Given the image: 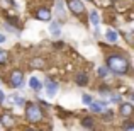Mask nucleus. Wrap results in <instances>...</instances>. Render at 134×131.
Returning a JSON list of instances; mask_svg holds the SVG:
<instances>
[{
	"mask_svg": "<svg viewBox=\"0 0 134 131\" xmlns=\"http://www.w3.org/2000/svg\"><path fill=\"white\" fill-rule=\"evenodd\" d=\"M107 68L110 72H114L115 75H124L129 72V61L127 58L121 55H110L107 56Z\"/></svg>",
	"mask_w": 134,
	"mask_h": 131,
	"instance_id": "nucleus-1",
	"label": "nucleus"
},
{
	"mask_svg": "<svg viewBox=\"0 0 134 131\" xmlns=\"http://www.w3.org/2000/svg\"><path fill=\"white\" fill-rule=\"evenodd\" d=\"M26 118L31 123H39L43 119V111L39 109V106L36 104H27L26 107Z\"/></svg>",
	"mask_w": 134,
	"mask_h": 131,
	"instance_id": "nucleus-2",
	"label": "nucleus"
},
{
	"mask_svg": "<svg viewBox=\"0 0 134 131\" xmlns=\"http://www.w3.org/2000/svg\"><path fill=\"white\" fill-rule=\"evenodd\" d=\"M68 7H70V10H71L75 15H82L83 10H85L82 0H70V2H68Z\"/></svg>",
	"mask_w": 134,
	"mask_h": 131,
	"instance_id": "nucleus-3",
	"label": "nucleus"
},
{
	"mask_svg": "<svg viewBox=\"0 0 134 131\" xmlns=\"http://www.w3.org/2000/svg\"><path fill=\"white\" fill-rule=\"evenodd\" d=\"M22 80H24V75L20 70H14L12 75H10V87H20L22 85Z\"/></svg>",
	"mask_w": 134,
	"mask_h": 131,
	"instance_id": "nucleus-4",
	"label": "nucleus"
},
{
	"mask_svg": "<svg viewBox=\"0 0 134 131\" xmlns=\"http://www.w3.org/2000/svg\"><path fill=\"white\" fill-rule=\"evenodd\" d=\"M44 87H46V94H48L49 97H53V95L58 92V83L53 82V80H46V82H44Z\"/></svg>",
	"mask_w": 134,
	"mask_h": 131,
	"instance_id": "nucleus-5",
	"label": "nucleus"
},
{
	"mask_svg": "<svg viewBox=\"0 0 134 131\" xmlns=\"http://www.w3.org/2000/svg\"><path fill=\"white\" fill-rule=\"evenodd\" d=\"M36 17L39 20H49V19H51V10L46 9V7H41V9H37Z\"/></svg>",
	"mask_w": 134,
	"mask_h": 131,
	"instance_id": "nucleus-6",
	"label": "nucleus"
},
{
	"mask_svg": "<svg viewBox=\"0 0 134 131\" xmlns=\"http://www.w3.org/2000/svg\"><path fill=\"white\" fill-rule=\"evenodd\" d=\"M131 112H132V104H131V102H124V104H121V116L129 118Z\"/></svg>",
	"mask_w": 134,
	"mask_h": 131,
	"instance_id": "nucleus-7",
	"label": "nucleus"
},
{
	"mask_svg": "<svg viewBox=\"0 0 134 131\" xmlns=\"http://www.w3.org/2000/svg\"><path fill=\"white\" fill-rule=\"evenodd\" d=\"M104 107H105L104 102H95V101L90 102V111L92 112H104Z\"/></svg>",
	"mask_w": 134,
	"mask_h": 131,
	"instance_id": "nucleus-8",
	"label": "nucleus"
},
{
	"mask_svg": "<svg viewBox=\"0 0 134 131\" xmlns=\"http://www.w3.org/2000/svg\"><path fill=\"white\" fill-rule=\"evenodd\" d=\"M76 83H78V85H82V87H85L87 83H88V77H87V73L80 72L78 75H76Z\"/></svg>",
	"mask_w": 134,
	"mask_h": 131,
	"instance_id": "nucleus-9",
	"label": "nucleus"
},
{
	"mask_svg": "<svg viewBox=\"0 0 134 131\" xmlns=\"http://www.w3.org/2000/svg\"><path fill=\"white\" fill-rule=\"evenodd\" d=\"M90 22H92V26L93 27H97L98 26V22H100V17H98V12L97 10H90Z\"/></svg>",
	"mask_w": 134,
	"mask_h": 131,
	"instance_id": "nucleus-10",
	"label": "nucleus"
},
{
	"mask_svg": "<svg viewBox=\"0 0 134 131\" xmlns=\"http://www.w3.org/2000/svg\"><path fill=\"white\" fill-rule=\"evenodd\" d=\"M29 85L32 90H36V92H39L41 88H43V85H41V82H39V78H36V77H32V78L29 80Z\"/></svg>",
	"mask_w": 134,
	"mask_h": 131,
	"instance_id": "nucleus-11",
	"label": "nucleus"
},
{
	"mask_svg": "<svg viewBox=\"0 0 134 131\" xmlns=\"http://www.w3.org/2000/svg\"><path fill=\"white\" fill-rule=\"evenodd\" d=\"M49 33H51L54 38H58L59 34H61V27H59V24L58 22H53L51 26H49Z\"/></svg>",
	"mask_w": 134,
	"mask_h": 131,
	"instance_id": "nucleus-12",
	"label": "nucleus"
},
{
	"mask_svg": "<svg viewBox=\"0 0 134 131\" xmlns=\"http://www.w3.org/2000/svg\"><path fill=\"white\" fill-rule=\"evenodd\" d=\"M105 38H107L109 43H117V33L112 31V29H109L107 33H105Z\"/></svg>",
	"mask_w": 134,
	"mask_h": 131,
	"instance_id": "nucleus-13",
	"label": "nucleus"
},
{
	"mask_svg": "<svg viewBox=\"0 0 134 131\" xmlns=\"http://www.w3.org/2000/svg\"><path fill=\"white\" fill-rule=\"evenodd\" d=\"M12 123H14L12 116H9V114H3L2 116V124L5 126V128H10V126H12Z\"/></svg>",
	"mask_w": 134,
	"mask_h": 131,
	"instance_id": "nucleus-14",
	"label": "nucleus"
},
{
	"mask_svg": "<svg viewBox=\"0 0 134 131\" xmlns=\"http://www.w3.org/2000/svg\"><path fill=\"white\" fill-rule=\"evenodd\" d=\"M56 14H58L61 19H65V10H63V3H61V0H56Z\"/></svg>",
	"mask_w": 134,
	"mask_h": 131,
	"instance_id": "nucleus-15",
	"label": "nucleus"
},
{
	"mask_svg": "<svg viewBox=\"0 0 134 131\" xmlns=\"http://www.w3.org/2000/svg\"><path fill=\"white\" fill-rule=\"evenodd\" d=\"M31 66H32V68H43V66H44V60L34 58L32 61H31Z\"/></svg>",
	"mask_w": 134,
	"mask_h": 131,
	"instance_id": "nucleus-16",
	"label": "nucleus"
},
{
	"mask_svg": "<svg viewBox=\"0 0 134 131\" xmlns=\"http://www.w3.org/2000/svg\"><path fill=\"white\" fill-rule=\"evenodd\" d=\"M12 5H14L12 0H0V7H2V9H9V7H12Z\"/></svg>",
	"mask_w": 134,
	"mask_h": 131,
	"instance_id": "nucleus-17",
	"label": "nucleus"
},
{
	"mask_svg": "<svg viewBox=\"0 0 134 131\" xmlns=\"http://www.w3.org/2000/svg\"><path fill=\"white\" fill-rule=\"evenodd\" d=\"M7 58H9L7 51H5V49H0V65H3V63L7 61Z\"/></svg>",
	"mask_w": 134,
	"mask_h": 131,
	"instance_id": "nucleus-18",
	"label": "nucleus"
},
{
	"mask_svg": "<svg viewBox=\"0 0 134 131\" xmlns=\"http://www.w3.org/2000/svg\"><path fill=\"white\" fill-rule=\"evenodd\" d=\"M14 102H15V104L17 106H24V104H26V99H22V97H19V95H14Z\"/></svg>",
	"mask_w": 134,
	"mask_h": 131,
	"instance_id": "nucleus-19",
	"label": "nucleus"
},
{
	"mask_svg": "<svg viewBox=\"0 0 134 131\" xmlns=\"http://www.w3.org/2000/svg\"><path fill=\"white\" fill-rule=\"evenodd\" d=\"M107 73H109L107 66H100V68H98V75H100V77H107Z\"/></svg>",
	"mask_w": 134,
	"mask_h": 131,
	"instance_id": "nucleus-20",
	"label": "nucleus"
},
{
	"mask_svg": "<svg viewBox=\"0 0 134 131\" xmlns=\"http://www.w3.org/2000/svg\"><path fill=\"white\" fill-rule=\"evenodd\" d=\"M83 126H87V128H92V126H93V123H92V119H90V118L83 119Z\"/></svg>",
	"mask_w": 134,
	"mask_h": 131,
	"instance_id": "nucleus-21",
	"label": "nucleus"
},
{
	"mask_svg": "<svg viewBox=\"0 0 134 131\" xmlns=\"http://www.w3.org/2000/svg\"><path fill=\"white\" fill-rule=\"evenodd\" d=\"M82 101H83V104H90V102H92V97H90V95H83V99H82Z\"/></svg>",
	"mask_w": 134,
	"mask_h": 131,
	"instance_id": "nucleus-22",
	"label": "nucleus"
},
{
	"mask_svg": "<svg viewBox=\"0 0 134 131\" xmlns=\"http://www.w3.org/2000/svg\"><path fill=\"white\" fill-rule=\"evenodd\" d=\"M110 101H112V102H121V95H119V94L112 95V97H110Z\"/></svg>",
	"mask_w": 134,
	"mask_h": 131,
	"instance_id": "nucleus-23",
	"label": "nucleus"
},
{
	"mask_svg": "<svg viewBox=\"0 0 134 131\" xmlns=\"http://www.w3.org/2000/svg\"><path fill=\"white\" fill-rule=\"evenodd\" d=\"M3 101H5V94L0 90V102H3Z\"/></svg>",
	"mask_w": 134,
	"mask_h": 131,
	"instance_id": "nucleus-24",
	"label": "nucleus"
},
{
	"mask_svg": "<svg viewBox=\"0 0 134 131\" xmlns=\"http://www.w3.org/2000/svg\"><path fill=\"white\" fill-rule=\"evenodd\" d=\"M2 43H5V36H3V34H0V44Z\"/></svg>",
	"mask_w": 134,
	"mask_h": 131,
	"instance_id": "nucleus-25",
	"label": "nucleus"
},
{
	"mask_svg": "<svg viewBox=\"0 0 134 131\" xmlns=\"http://www.w3.org/2000/svg\"><path fill=\"white\" fill-rule=\"evenodd\" d=\"M26 131H34V129H26Z\"/></svg>",
	"mask_w": 134,
	"mask_h": 131,
	"instance_id": "nucleus-26",
	"label": "nucleus"
}]
</instances>
